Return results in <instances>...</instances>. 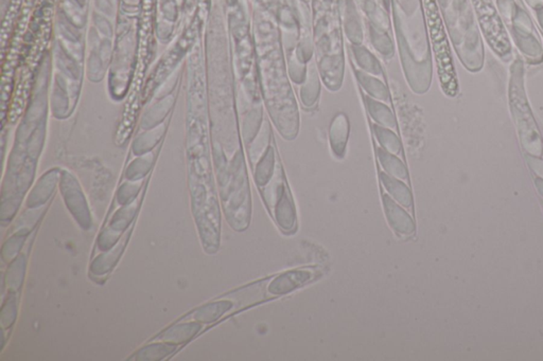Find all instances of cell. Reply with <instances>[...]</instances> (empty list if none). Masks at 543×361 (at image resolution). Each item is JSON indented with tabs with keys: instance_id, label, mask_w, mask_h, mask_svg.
Here are the masks:
<instances>
[{
	"instance_id": "cell-14",
	"label": "cell",
	"mask_w": 543,
	"mask_h": 361,
	"mask_svg": "<svg viewBox=\"0 0 543 361\" xmlns=\"http://www.w3.org/2000/svg\"><path fill=\"white\" fill-rule=\"evenodd\" d=\"M380 159L381 163L389 173L393 174L394 176L400 178V179H406L408 175H406V169L398 159L394 158L393 156L382 152V151H380Z\"/></svg>"
},
{
	"instance_id": "cell-2",
	"label": "cell",
	"mask_w": 543,
	"mask_h": 361,
	"mask_svg": "<svg viewBox=\"0 0 543 361\" xmlns=\"http://www.w3.org/2000/svg\"><path fill=\"white\" fill-rule=\"evenodd\" d=\"M318 276L316 268H299V270H289L276 276L266 287L268 295L274 297L288 295L295 289H301L308 284Z\"/></svg>"
},
{
	"instance_id": "cell-1",
	"label": "cell",
	"mask_w": 543,
	"mask_h": 361,
	"mask_svg": "<svg viewBox=\"0 0 543 361\" xmlns=\"http://www.w3.org/2000/svg\"><path fill=\"white\" fill-rule=\"evenodd\" d=\"M486 41L499 56L511 51V43L492 0H473Z\"/></svg>"
},
{
	"instance_id": "cell-13",
	"label": "cell",
	"mask_w": 543,
	"mask_h": 361,
	"mask_svg": "<svg viewBox=\"0 0 543 361\" xmlns=\"http://www.w3.org/2000/svg\"><path fill=\"white\" fill-rule=\"evenodd\" d=\"M348 136V125L344 121H337L331 127V146L335 154H343Z\"/></svg>"
},
{
	"instance_id": "cell-6",
	"label": "cell",
	"mask_w": 543,
	"mask_h": 361,
	"mask_svg": "<svg viewBox=\"0 0 543 361\" xmlns=\"http://www.w3.org/2000/svg\"><path fill=\"white\" fill-rule=\"evenodd\" d=\"M383 203H385V216L389 226L399 234H413L415 231V224L410 214L387 195L383 196Z\"/></svg>"
},
{
	"instance_id": "cell-15",
	"label": "cell",
	"mask_w": 543,
	"mask_h": 361,
	"mask_svg": "<svg viewBox=\"0 0 543 361\" xmlns=\"http://www.w3.org/2000/svg\"><path fill=\"white\" fill-rule=\"evenodd\" d=\"M377 134H378L379 139L382 142L383 146H387L393 153L399 152V141H398L397 138L393 134L389 133V132L382 131V129H379Z\"/></svg>"
},
{
	"instance_id": "cell-7",
	"label": "cell",
	"mask_w": 543,
	"mask_h": 361,
	"mask_svg": "<svg viewBox=\"0 0 543 361\" xmlns=\"http://www.w3.org/2000/svg\"><path fill=\"white\" fill-rule=\"evenodd\" d=\"M270 213L273 214L276 222L285 233L293 232L297 229V211L288 191H285L282 198Z\"/></svg>"
},
{
	"instance_id": "cell-4",
	"label": "cell",
	"mask_w": 543,
	"mask_h": 361,
	"mask_svg": "<svg viewBox=\"0 0 543 361\" xmlns=\"http://www.w3.org/2000/svg\"><path fill=\"white\" fill-rule=\"evenodd\" d=\"M135 224L136 220L129 227L125 234L119 239L118 242L110 251H104L101 255H95V260L90 263V274H94V277L102 278V277L108 276L112 272L113 268L115 267L123 251H125Z\"/></svg>"
},
{
	"instance_id": "cell-5",
	"label": "cell",
	"mask_w": 543,
	"mask_h": 361,
	"mask_svg": "<svg viewBox=\"0 0 543 361\" xmlns=\"http://www.w3.org/2000/svg\"><path fill=\"white\" fill-rule=\"evenodd\" d=\"M201 329H202V323L196 322V321L174 322L173 324L163 329L161 333L151 338L148 342H168V343L183 346L184 343H187L188 341L200 335Z\"/></svg>"
},
{
	"instance_id": "cell-3",
	"label": "cell",
	"mask_w": 543,
	"mask_h": 361,
	"mask_svg": "<svg viewBox=\"0 0 543 361\" xmlns=\"http://www.w3.org/2000/svg\"><path fill=\"white\" fill-rule=\"evenodd\" d=\"M236 302L234 300L222 296V297L211 301V303L200 306V308L190 312L189 314L180 317L176 322L196 321V322L202 323V324H211V323L217 322L224 315L236 310Z\"/></svg>"
},
{
	"instance_id": "cell-12",
	"label": "cell",
	"mask_w": 543,
	"mask_h": 361,
	"mask_svg": "<svg viewBox=\"0 0 543 361\" xmlns=\"http://www.w3.org/2000/svg\"><path fill=\"white\" fill-rule=\"evenodd\" d=\"M16 316H18L16 293H9V296H8L7 300L1 308V315H0V323H1L3 331L10 329L13 325Z\"/></svg>"
},
{
	"instance_id": "cell-9",
	"label": "cell",
	"mask_w": 543,
	"mask_h": 361,
	"mask_svg": "<svg viewBox=\"0 0 543 361\" xmlns=\"http://www.w3.org/2000/svg\"><path fill=\"white\" fill-rule=\"evenodd\" d=\"M26 255L27 253H20L11 263H9L5 280L9 293H18L24 283L27 267Z\"/></svg>"
},
{
	"instance_id": "cell-8",
	"label": "cell",
	"mask_w": 543,
	"mask_h": 361,
	"mask_svg": "<svg viewBox=\"0 0 543 361\" xmlns=\"http://www.w3.org/2000/svg\"><path fill=\"white\" fill-rule=\"evenodd\" d=\"M177 350L178 344L168 343V342H146V346L132 355L129 360H161Z\"/></svg>"
},
{
	"instance_id": "cell-10",
	"label": "cell",
	"mask_w": 543,
	"mask_h": 361,
	"mask_svg": "<svg viewBox=\"0 0 543 361\" xmlns=\"http://www.w3.org/2000/svg\"><path fill=\"white\" fill-rule=\"evenodd\" d=\"M31 228L24 227L18 229V232L14 233L13 236L9 237L6 241L3 247V260L6 263H11L15 258L20 255V251L26 243L27 237L30 234Z\"/></svg>"
},
{
	"instance_id": "cell-11",
	"label": "cell",
	"mask_w": 543,
	"mask_h": 361,
	"mask_svg": "<svg viewBox=\"0 0 543 361\" xmlns=\"http://www.w3.org/2000/svg\"><path fill=\"white\" fill-rule=\"evenodd\" d=\"M381 177H382L385 188L389 191V194L394 197V199L398 201V203L402 207L410 208L412 205V195H411L410 190L404 184L397 182V180L392 179L389 176L382 174Z\"/></svg>"
}]
</instances>
